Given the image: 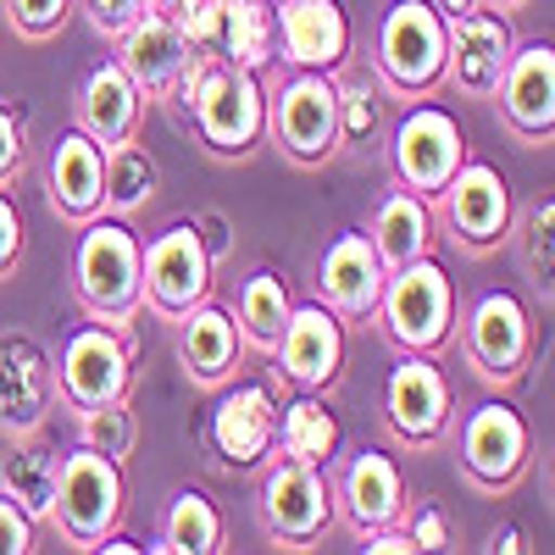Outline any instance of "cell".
Returning <instances> with one entry per match:
<instances>
[{"label":"cell","mask_w":555,"mask_h":555,"mask_svg":"<svg viewBox=\"0 0 555 555\" xmlns=\"http://www.w3.org/2000/svg\"><path fill=\"white\" fill-rule=\"evenodd\" d=\"M461 467H467L473 483L483 489H505L517 483L528 467V423L517 416V405L505 400H483L467 428H461Z\"/></svg>","instance_id":"cell-12"},{"label":"cell","mask_w":555,"mask_h":555,"mask_svg":"<svg viewBox=\"0 0 555 555\" xmlns=\"http://www.w3.org/2000/svg\"><path fill=\"white\" fill-rule=\"evenodd\" d=\"M62 395L67 405L89 411V405H106V400H122L128 395V378H133V361H128V345L117 328L95 322V328H78L62 350Z\"/></svg>","instance_id":"cell-11"},{"label":"cell","mask_w":555,"mask_h":555,"mask_svg":"<svg viewBox=\"0 0 555 555\" xmlns=\"http://www.w3.org/2000/svg\"><path fill=\"white\" fill-rule=\"evenodd\" d=\"M190 7H195V0H151V12H167V17H183Z\"/></svg>","instance_id":"cell-45"},{"label":"cell","mask_w":555,"mask_h":555,"mask_svg":"<svg viewBox=\"0 0 555 555\" xmlns=\"http://www.w3.org/2000/svg\"><path fill=\"white\" fill-rule=\"evenodd\" d=\"M384 416H389V428L400 439H411V444H428V439L444 434V423H450V384H444V373H439L428 356L405 350L389 366Z\"/></svg>","instance_id":"cell-15"},{"label":"cell","mask_w":555,"mask_h":555,"mask_svg":"<svg viewBox=\"0 0 555 555\" xmlns=\"http://www.w3.org/2000/svg\"><path fill=\"white\" fill-rule=\"evenodd\" d=\"M190 51L217 62V67H250L261 73L278 56V28L267 0H195L190 12L178 17Z\"/></svg>","instance_id":"cell-3"},{"label":"cell","mask_w":555,"mask_h":555,"mask_svg":"<svg viewBox=\"0 0 555 555\" xmlns=\"http://www.w3.org/2000/svg\"><path fill=\"white\" fill-rule=\"evenodd\" d=\"M23 256V222H17V206L0 195V278H7Z\"/></svg>","instance_id":"cell-42"},{"label":"cell","mask_w":555,"mask_h":555,"mask_svg":"<svg viewBox=\"0 0 555 555\" xmlns=\"http://www.w3.org/2000/svg\"><path fill=\"white\" fill-rule=\"evenodd\" d=\"M73 284L83 311L106 322V328H122V322L139 311V240L122 222H106L101 211L83 222V240L73 250Z\"/></svg>","instance_id":"cell-1"},{"label":"cell","mask_w":555,"mask_h":555,"mask_svg":"<svg viewBox=\"0 0 555 555\" xmlns=\"http://www.w3.org/2000/svg\"><path fill=\"white\" fill-rule=\"evenodd\" d=\"M139 12H151V0H89V17L101 34H122Z\"/></svg>","instance_id":"cell-40"},{"label":"cell","mask_w":555,"mask_h":555,"mask_svg":"<svg viewBox=\"0 0 555 555\" xmlns=\"http://www.w3.org/2000/svg\"><path fill=\"white\" fill-rule=\"evenodd\" d=\"M389 267L378 261L373 240L366 234H339L322 256V300H328L339 317H373L378 295H384Z\"/></svg>","instance_id":"cell-23"},{"label":"cell","mask_w":555,"mask_h":555,"mask_svg":"<svg viewBox=\"0 0 555 555\" xmlns=\"http://www.w3.org/2000/svg\"><path fill=\"white\" fill-rule=\"evenodd\" d=\"M267 7H272V0H267Z\"/></svg>","instance_id":"cell-47"},{"label":"cell","mask_w":555,"mask_h":555,"mask_svg":"<svg viewBox=\"0 0 555 555\" xmlns=\"http://www.w3.org/2000/svg\"><path fill=\"white\" fill-rule=\"evenodd\" d=\"M444 211L461 245L489 250L512 228V190H505V178L489 162H461L455 178L444 183Z\"/></svg>","instance_id":"cell-19"},{"label":"cell","mask_w":555,"mask_h":555,"mask_svg":"<svg viewBox=\"0 0 555 555\" xmlns=\"http://www.w3.org/2000/svg\"><path fill=\"white\" fill-rule=\"evenodd\" d=\"M284 378L300 384V389H328L345 366V322L328 300H306V306H289V322L272 345Z\"/></svg>","instance_id":"cell-10"},{"label":"cell","mask_w":555,"mask_h":555,"mask_svg":"<svg viewBox=\"0 0 555 555\" xmlns=\"http://www.w3.org/2000/svg\"><path fill=\"white\" fill-rule=\"evenodd\" d=\"M416 544H411V533L405 528H373V533H366V555H411Z\"/></svg>","instance_id":"cell-43"},{"label":"cell","mask_w":555,"mask_h":555,"mask_svg":"<svg viewBox=\"0 0 555 555\" xmlns=\"http://www.w3.org/2000/svg\"><path fill=\"white\" fill-rule=\"evenodd\" d=\"M450 34V51H444V78H455V89H467V95H494L500 89V73L512 62V23L500 12H461L444 23Z\"/></svg>","instance_id":"cell-16"},{"label":"cell","mask_w":555,"mask_h":555,"mask_svg":"<svg viewBox=\"0 0 555 555\" xmlns=\"http://www.w3.org/2000/svg\"><path fill=\"white\" fill-rule=\"evenodd\" d=\"M56 400V366L39 339L0 334V434H39Z\"/></svg>","instance_id":"cell-14"},{"label":"cell","mask_w":555,"mask_h":555,"mask_svg":"<svg viewBox=\"0 0 555 555\" xmlns=\"http://www.w3.org/2000/svg\"><path fill=\"white\" fill-rule=\"evenodd\" d=\"M289 322V289L278 272H250L245 289H240V334L261 350L278 345V334H284Z\"/></svg>","instance_id":"cell-32"},{"label":"cell","mask_w":555,"mask_h":555,"mask_svg":"<svg viewBox=\"0 0 555 555\" xmlns=\"http://www.w3.org/2000/svg\"><path fill=\"white\" fill-rule=\"evenodd\" d=\"M272 28L284 44V62L300 73H334L350 51V23L339 0H272Z\"/></svg>","instance_id":"cell-17"},{"label":"cell","mask_w":555,"mask_h":555,"mask_svg":"<svg viewBox=\"0 0 555 555\" xmlns=\"http://www.w3.org/2000/svg\"><path fill=\"white\" fill-rule=\"evenodd\" d=\"M339 500H345L350 522H356L361 533H373V528L400 522V512H405V478H400V467H395L384 450H356V455L345 461Z\"/></svg>","instance_id":"cell-25"},{"label":"cell","mask_w":555,"mask_h":555,"mask_svg":"<svg viewBox=\"0 0 555 555\" xmlns=\"http://www.w3.org/2000/svg\"><path fill=\"white\" fill-rule=\"evenodd\" d=\"M366 240H373V250H378L384 267H405V261H416V256H428V245H434L428 201H423V195H411V190L389 195V201L378 206L373 234H366Z\"/></svg>","instance_id":"cell-29"},{"label":"cell","mask_w":555,"mask_h":555,"mask_svg":"<svg viewBox=\"0 0 555 555\" xmlns=\"http://www.w3.org/2000/svg\"><path fill=\"white\" fill-rule=\"evenodd\" d=\"M83 444L101 450V455H112V461H122V455L133 450V411H128V395L83 411Z\"/></svg>","instance_id":"cell-34"},{"label":"cell","mask_w":555,"mask_h":555,"mask_svg":"<svg viewBox=\"0 0 555 555\" xmlns=\"http://www.w3.org/2000/svg\"><path fill=\"white\" fill-rule=\"evenodd\" d=\"M183 334H178V356H183V373H190L195 384H228L234 378V366H240V350H245V334H240V322L217 311V306H195V311H183Z\"/></svg>","instance_id":"cell-27"},{"label":"cell","mask_w":555,"mask_h":555,"mask_svg":"<svg viewBox=\"0 0 555 555\" xmlns=\"http://www.w3.org/2000/svg\"><path fill=\"white\" fill-rule=\"evenodd\" d=\"M56 473H62L56 444H44V439H34V434H17V444L7 450V467H0V483H7V494L23 505L34 522H51Z\"/></svg>","instance_id":"cell-28"},{"label":"cell","mask_w":555,"mask_h":555,"mask_svg":"<svg viewBox=\"0 0 555 555\" xmlns=\"http://www.w3.org/2000/svg\"><path fill=\"white\" fill-rule=\"evenodd\" d=\"M467 356L483 378H517L533 356V322L517 295H483L467 317Z\"/></svg>","instance_id":"cell-18"},{"label":"cell","mask_w":555,"mask_h":555,"mask_svg":"<svg viewBox=\"0 0 555 555\" xmlns=\"http://www.w3.org/2000/svg\"><path fill=\"white\" fill-rule=\"evenodd\" d=\"M156 195V162L145 145H133V139H122V145L106 151V206L112 211H145Z\"/></svg>","instance_id":"cell-33"},{"label":"cell","mask_w":555,"mask_h":555,"mask_svg":"<svg viewBox=\"0 0 555 555\" xmlns=\"http://www.w3.org/2000/svg\"><path fill=\"white\" fill-rule=\"evenodd\" d=\"M139 112H145V95L122 73V62H101L78 89V128L89 139H101L106 151L139 133Z\"/></svg>","instance_id":"cell-26"},{"label":"cell","mask_w":555,"mask_h":555,"mask_svg":"<svg viewBox=\"0 0 555 555\" xmlns=\"http://www.w3.org/2000/svg\"><path fill=\"white\" fill-rule=\"evenodd\" d=\"M378 311H384V328L400 350H416L428 356L450 339V322H455V289L439 261L416 256L405 267H389L384 278V295H378Z\"/></svg>","instance_id":"cell-2"},{"label":"cell","mask_w":555,"mask_h":555,"mask_svg":"<svg viewBox=\"0 0 555 555\" xmlns=\"http://www.w3.org/2000/svg\"><path fill=\"white\" fill-rule=\"evenodd\" d=\"M444 51L450 34L434 0H395L378 28V73L400 89V95H428L444 78Z\"/></svg>","instance_id":"cell-6"},{"label":"cell","mask_w":555,"mask_h":555,"mask_svg":"<svg viewBox=\"0 0 555 555\" xmlns=\"http://www.w3.org/2000/svg\"><path fill=\"white\" fill-rule=\"evenodd\" d=\"M473 7H478V0H434V12H439L444 23H450V17H461V12H473Z\"/></svg>","instance_id":"cell-44"},{"label":"cell","mask_w":555,"mask_h":555,"mask_svg":"<svg viewBox=\"0 0 555 555\" xmlns=\"http://www.w3.org/2000/svg\"><path fill=\"white\" fill-rule=\"evenodd\" d=\"M505 7H517V0H505Z\"/></svg>","instance_id":"cell-46"},{"label":"cell","mask_w":555,"mask_h":555,"mask_svg":"<svg viewBox=\"0 0 555 555\" xmlns=\"http://www.w3.org/2000/svg\"><path fill=\"white\" fill-rule=\"evenodd\" d=\"M494 95H500V106H505L517 133L550 139V128H555V51L550 44H522V51H512Z\"/></svg>","instance_id":"cell-22"},{"label":"cell","mask_w":555,"mask_h":555,"mask_svg":"<svg viewBox=\"0 0 555 555\" xmlns=\"http://www.w3.org/2000/svg\"><path fill=\"white\" fill-rule=\"evenodd\" d=\"M190 117L201 128V139L217 151V156H245L256 151V139L267 133V89H261V73L250 67H206L195 101H190Z\"/></svg>","instance_id":"cell-5"},{"label":"cell","mask_w":555,"mask_h":555,"mask_svg":"<svg viewBox=\"0 0 555 555\" xmlns=\"http://www.w3.org/2000/svg\"><path fill=\"white\" fill-rule=\"evenodd\" d=\"M261 522L284 544H311L317 533H328L334 500H328L322 473L306 467V461H278V467L267 473V483H261Z\"/></svg>","instance_id":"cell-13"},{"label":"cell","mask_w":555,"mask_h":555,"mask_svg":"<svg viewBox=\"0 0 555 555\" xmlns=\"http://www.w3.org/2000/svg\"><path fill=\"white\" fill-rule=\"evenodd\" d=\"M378 106L366 83H339V139H373Z\"/></svg>","instance_id":"cell-35"},{"label":"cell","mask_w":555,"mask_h":555,"mask_svg":"<svg viewBox=\"0 0 555 555\" xmlns=\"http://www.w3.org/2000/svg\"><path fill=\"white\" fill-rule=\"evenodd\" d=\"M7 17L28 39H51L67 23V0H7Z\"/></svg>","instance_id":"cell-36"},{"label":"cell","mask_w":555,"mask_h":555,"mask_svg":"<svg viewBox=\"0 0 555 555\" xmlns=\"http://www.w3.org/2000/svg\"><path fill=\"white\" fill-rule=\"evenodd\" d=\"M23 122L12 117V112H0V190H7V183L23 172Z\"/></svg>","instance_id":"cell-39"},{"label":"cell","mask_w":555,"mask_h":555,"mask_svg":"<svg viewBox=\"0 0 555 555\" xmlns=\"http://www.w3.org/2000/svg\"><path fill=\"white\" fill-rule=\"evenodd\" d=\"M122 517V467L112 455L78 444L73 455H62V473H56V505H51V522L83 544L95 550Z\"/></svg>","instance_id":"cell-4"},{"label":"cell","mask_w":555,"mask_h":555,"mask_svg":"<svg viewBox=\"0 0 555 555\" xmlns=\"http://www.w3.org/2000/svg\"><path fill=\"white\" fill-rule=\"evenodd\" d=\"M405 533H411L416 550H444V544H450V528H444V512H439V505H423V512L405 522Z\"/></svg>","instance_id":"cell-41"},{"label":"cell","mask_w":555,"mask_h":555,"mask_svg":"<svg viewBox=\"0 0 555 555\" xmlns=\"http://www.w3.org/2000/svg\"><path fill=\"white\" fill-rule=\"evenodd\" d=\"M117 39H122V51H117L122 73L139 83V95H151V101L167 95L172 78L183 73V62H190V39H183L178 17H167V12H139Z\"/></svg>","instance_id":"cell-20"},{"label":"cell","mask_w":555,"mask_h":555,"mask_svg":"<svg viewBox=\"0 0 555 555\" xmlns=\"http://www.w3.org/2000/svg\"><path fill=\"white\" fill-rule=\"evenodd\" d=\"M139 295L162 317H183L211 295V245L195 222H172L151 245H139Z\"/></svg>","instance_id":"cell-7"},{"label":"cell","mask_w":555,"mask_h":555,"mask_svg":"<svg viewBox=\"0 0 555 555\" xmlns=\"http://www.w3.org/2000/svg\"><path fill=\"white\" fill-rule=\"evenodd\" d=\"M267 128L278 133L284 156L328 162L339 151V83L328 73H295L278 101H267Z\"/></svg>","instance_id":"cell-8"},{"label":"cell","mask_w":555,"mask_h":555,"mask_svg":"<svg viewBox=\"0 0 555 555\" xmlns=\"http://www.w3.org/2000/svg\"><path fill=\"white\" fill-rule=\"evenodd\" d=\"M550 228H555V206L544 201V206L528 211V272H533L539 289H550V267H555V256H550Z\"/></svg>","instance_id":"cell-37"},{"label":"cell","mask_w":555,"mask_h":555,"mask_svg":"<svg viewBox=\"0 0 555 555\" xmlns=\"http://www.w3.org/2000/svg\"><path fill=\"white\" fill-rule=\"evenodd\" d=\"M278 439H284V455H289V461H306V467H328L334 450H339V423H334V411L306 389V395L284 411Z\"/></svg>","instance_id":"cell-30"},{"label":"cell","mask_w":555,"mask_h":555,"mask_svg":"<svg viewBox=\"0 0 555 555\" xmlns=\"http://www.w3.org/2000/svg\"><path fill=\"white\" fill-rule=\"evenodd\" d=\"M34 550V517L12 494H0V555H28Z\"/></svg>","instance_id":"cell-38"},{"label":"cell","mask_w":555,"mask_h":555,"mask_svg":"<svg viewBox=\"0 0 555 555\" xmlns=\"http://www.w3.org/2000/svg\"><path fill=\"white\" fill-rule=\"evenodd\" d=\"M51 201L73 222H89L106 206V145L89 139L83 128L62 133L56 151H51Z\"/></svg>","instance_id":"cell-24"},{"label":"cell","mask_w":555,"mask_h":555,"mask_svg":"<svg viewBox=\"0 0 555 555\" xmlns=\"http://www.w3.org/2000/svg\"><path fill=\"white\" fill-rule=\"evenodd\" d=\"M278 439V400L261 384H234L211 411V444L228 467H256Z\"/></svg>","instance_id":"cell-21"},{"label":"cell","mask_w":555,"mask_h":555,"mask_svg":"<svg viewBox=\"0 0 555 555\" xmlns=\"http://www.w3.org/2000/svg\"><path fill=\"white\" fill-rule=\"evenodd\" d=\"M395 178L405 183L411 195H444V183L455 178V167L467 162V139H461L455 117L439 106H416L395 122Z\"/></svg>","instance_id":"cell-9"},{"label":"cell","mask_w":555,"mask_h":555,"mask_svg":"<svg viewBox=\"0 0 555 555\" xmlns=\"http://www.w3.org/2000/svg\"><path fill=\"white\" fill-rule=\"evenodd\" d=\"M162 550H178V555H211V550H222V517H217V505L201 489H183L167 505Z\"/></svg>","instance_id":"cell-31"}]
</instances>
